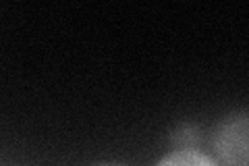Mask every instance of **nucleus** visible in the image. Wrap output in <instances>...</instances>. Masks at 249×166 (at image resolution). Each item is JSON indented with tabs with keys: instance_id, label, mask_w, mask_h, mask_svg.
<instances>
[{
	"instance_id": "nucleus-2",
	"label": "nucleus",
	"mask_w": 249,
	"mask_h": 166,
	"mask_svg": "<svg viewBox=\"0 0 249 166\" xmlns=\"http://www.w3.org/2000/svg\"><path fill=\"white\" fill-rule=\"evenodd\" d=\"M156 166H218L212 158L193 148H178L166 154Z\"/></svg>"
},
{
	"instance_id": "nucleus-1",
	"label": "nucleus",
	"mask_w": 249,
	"mask_h": 166,
	"mask_svg": "<svg viewBox=\"0 0 249 166\" xmlns=\"http://www.w3.org/2000/svg\"><path fill=\"white\" fill-rule=\"evenodd\" d=\"M216 154L227 166H247V114L239 112L220 123L214 133Z\"/></svg>"
}]
</instances>
